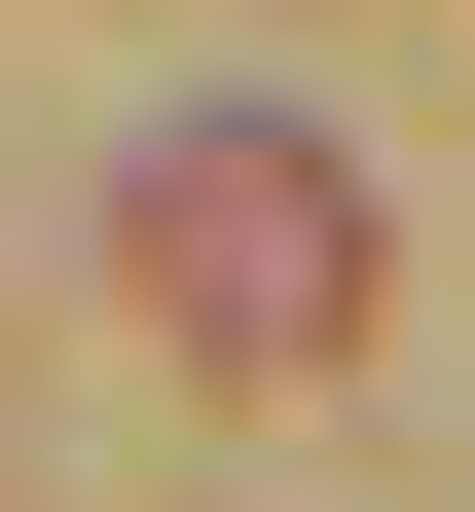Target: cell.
I'll list each match as a JSON object with an SVG mask.
<instances>
[{
	"instance_id": "1",
	"label": "cell",
	"mask_w": 475,
	"mask_h": 512,
	"mask_svg": "<svg viewBox=\"0 0 475 512\" xmlns=\"http://www.w3.org/2000/svg\"><path fill=\"white\" fill-rule=\"evenodd\" d=\"M147 293L256 330V366L366 330V183H329V110H183V147H147Z\"/></svg>"
}]
</instances>
